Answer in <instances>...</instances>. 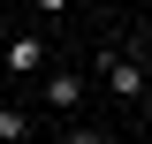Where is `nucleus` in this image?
<instances>
[{
	"instance_id": "nucleus-1",
	"label": "nucleus",
	"mask_w": 152,
	"mask_h": 144,
	"mask_svg": "<svg viewBox=\"0 0 152 144\" xmlns=\"http://www.w3.org/2000/svg\"><path fill=\"white\" fill-rule=\"evenodd\" d=\"M99 76H107V91L114 99H129V106H145V61H129V53H99Z\"/></svg>"
},
{
	"instance_id": "nucleus-2",
	"label": "nucleus",
	"mask_w": 152,
	"mask_h": 144,
	"mask_svg": "<svg viewBox=\"0 0 152 144\" xmlns=\"http://www.w3.org/2000/svg\"><path fill=\"white\" fill-rule=\"evenodd\" d=\"M0 61H8V76H46V38H38V31H15Z\"/></svg>"
},
{
	"instance_id": "nucleus-3",
	"label": "nucleus",
	"mask_w": 152,
	"mask_h": 144,
	"mask_svg": "<svg viewBox=\"0 0 152 144\" xmlns=\"http://www.w3.org/2000/svg\"><path fill=\"white\" fill-rule=\"evenodd\" d=\"M38 99H46L53 114H76V99H84V84H76V68H61V76H46V84H38Z\"/></svg>"
},
{
	"instance_id": "nucleus-4",
	"label": "nucleus",
	"mask_w": 152,
	"mask_h": 144,
	"mask_svg": "<svg viewBox=\"0 0 152 144\" xmlns=\"http://www.w3.org/2000/svg\"><path fill=\"white\" fill-rule=\"evenodd\" d=\"M0 144H31V114L23 106H0Z\"/></svg>"
},
{
	"instance_id": "nucleus-5",
	"label": "nucleus",
	"mask_w": 152,
	"mask_h": 144,
	"mask_svg": "<svg viewBox=\"0 0 152 144\" xmlns=\"http://www.w3.org/2000/svg\"><path fill=\"white\" fill-rule=\"evenodd\" d=\"M61 144H114V137H107V129H91V121H76V129H69Z\"/></svg>"
}]
</instances>
